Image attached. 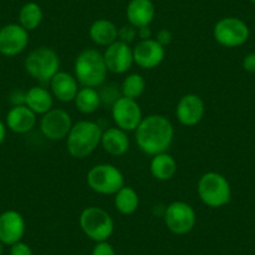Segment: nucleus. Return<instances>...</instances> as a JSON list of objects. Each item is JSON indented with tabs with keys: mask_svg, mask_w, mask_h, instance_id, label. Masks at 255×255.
Listing matches in <instances>:
<instances>
[{
	"mask_svg": "<svg viewBox=\"0 0 255 255\" xmlns=\"http://www.w3.org/2000/svg\"><path fill=\"white\" fill-rule=\"evenodd\" d=\"M136 36H138V29L134 28L130 24L122 26L119 31H118V40L123 41L125 44H129V45L135 40Z\"/></svg>",
	"mask_w": 255,
	"mask_h": 255,
	"instance_id": "nucleus-28",
	"label": "nucleus"
},
{
	"mask_svg": "<svg viewBox=\"0 0 255 255\" xmlns=\"http://www.w3.org/2000/svg\"><path fill=\"white\" fill-rule=\"evenodd\" d=\"M103 129L92 120H80L73 124L67 136V150L73 158L84 159L100 145Z\"/></svg>",
	"mask_w": 255,
	"mask_h": 255,
	"instance_id": "nucleus-3",
	"label": "nucleus"
},
{
	"mask_svg": "<svg viewBox=\"0 0 255 255\" xmlns=\"http://www.w3.org/2000/svg\"><path fill=\"white\" fill-rule=\"evenodd\" d=\"M5 125L15 134H26L36 125V114L25 104L14 105L5 117Z\"/></svg>",
	"mask_w": 255,
	"mask_h": 255,
	"instance_id": "nucleus-17",
	"label": "nucleus"
},
{
	"mask_svg": "<svg viewBox=\"0 0 255 255\" xmlns=\"http://www.w3.org/2000/svg\"><path fill=\"white\" fill-rule=\"evenodd\" d=\"M112 118L115 127L124 131H135L143 120V112L139 103L134 99L120 97L112 105Z\"/></svg>",
	"mask_w": 255,
	"mask_h": 255,
	"instance_id": "nucleus-11",
	"label": "nucleus"
},
{
	"mask_svg": "<svg viewBox=\"0 0 255 255\" xmlns=\"http://www.w3.org/2000/svg\"><path fill=\"white\" fill-rule=\"evenodd\" d=\"M107 64L103 53L97 49H84L78 54L74 61V77L82 87H103L108 78Z\"/></svg>",
	"mask_w": 255,
	"mask_h": 255,
	"instance_id": "nucleus-2",
	"label": "nucleus"
},
{
	"mask_svg": "<svg viewBox=\"0 0 255 255\" xmlns=\"http://www.w3.org/2000/svg\"><path fill=\"white\" fill-rule=\"evenodd\" d=\"M100 145L110 155L122 156L130 148V140L127 131L118 127H113L103 130Z\"/></svg>",
	"mask_w": 255,
	"mask_h": 255,
	"instance_id": "nucleus-20",
	"label": "nucleus"
},
{
	"mask_svg": "<svg viewBox=\"0 0 255 255\" xmlns=\"http://www.w3.org/2000/svg\"><path fill=\"white\" fill-rule=\"evenodd\" d=\"M39 127H40L41 134L49 140H63L72 130V115L67 110L53 108L41 117Z\"/></svg>",
	"mask_w": 255,
	"mask_h": 255,
	"instance_id": "nucleus-10",
	"label": "nucleus"
},
{
	"mask_svg": "<svg viewBox=\"0 0 255 255\" xmlns=\"http://www.w3.org/2000/svg\"><path fill=\"white\" fill-rule=\"evenodd\" d=\"M87 183L98 194L114 195L125 185V179L117 166L104 163L94 165L88 171Z\"/></svg>",
	"mask_w": 255,
	"mask_h": 255,
	"instance_id": "nucleus-7",
	"label": "nucleus"
},
{
	"mask_svg": "<svg viewBox=\"0 0 255 255\" xmlns=\"http://www.w3.org/2000/svg\"><path fill=\"white\" fill-rule=\"evenodd\" d=\"M75 107L83 114H93L102 105V98L95 88L82 87L74 99Z\"/></svg>",
	"mask_w": 255,
	"mask_h": 255,
	"instance_id": "nucleus-25",
	"label": "nucleus"
},
{
	"mask_svg": "<svg viewBox=\"0 0 255 255\" xmlns=\"http://www.w3.org/2000/svg\"><path fill=\"white\" fill-rule=\"evenodd\" d=\"M174 140V125L166 117L151 114L144 117L135 130V141L146 155L165 153Z\"/></svg>",
	"mask_w": 255,
	"mask_h": 255,
	"instance_id": "nucleus-1",
	"label": "nucleus"
},
{
	"mask_svg": "<svg viewBox=\"0 0 255 255\" xmlns=\"http://www.w3.org/2000/svg\"><path fill=\"white\" fill-rule=\"evenodd\" d=\"M176 171H178V163H176L175 158L168 151L156 154L151 158L150 174L156 180H170L174 178Z\"/></svg>",
	"mask_w": 255,
	"mask_h": 255,
	"instance_id": "nucleus-23",
	"label": "nucleus"
},
{
	"mask_svg": "<svg viewBox=\"0 0 255 255\" xmlns=\"http://www.w3.org/2000/svg\"><path fill=\"white\" fill-rule=\"evenodd\" d=\"M79 224L83 233L95 243L108 242L114 233L112 215L100 207H88L80 213Z\"/></svg>",
	"mask_w": 255,
	"mask_h": 255,
	"instance_id": "nucleus-6",
	"label": "nucleus"
},
{
	"mask_svg": "<svg viewBox=\"0 0 255 255\" xmlns=\"http://www.w3.org/2000/svg\"><path fill=\"white\" fill-rule=\"evenodd\" d=\"M25 105L36 115H44L53 109L54 97L46 88L35 85L25 93Z\"/></svg>",
	"mask_w": 255,
	"mask_h": 255,
	"instance_id": "nucleus-21",
	"label": "nucleus"
},
{
	"mask_svg": "<svg viewBox=\"0 0 255 255\" xmlns=\"http://www.w3.org/2000/svg\"><path fill=\"white\" fill-rule=\"evenodd\" d=\"M249 1H252L253 4H255V0H249Z\"/></svg>",
	"mask_w": 255,
	"mask_h": 255,
	"instance_id": "nucleus-36",
	"label": "nucleus"
},
{
	"mask_svg": "<svg viewBox=\"0 0 255 255\" xmlns=\"http://www.w3.org/2000/svg\"><path fill=\"white\" fill-rule=\"evenodd\" d=\"M25 72L40 83H49L60 69V59L54 49L39 46L34 49L24 61Z\"/></svg>",
	"mask_w": 255,
	"mask_h": 255,
	"instance_id": "nucleus-5",
	"label": "nucleus"
},
{
	"mask_svg": "<svg viewBox=\"0 0 255 255\" xmlns=\"http://www.w3.org/2000/svg\"><path fill=\"white\" fill-rule=\"evenodd\" d=\"M6 129H8V128H6L5 123L0 119V145L4 143V140H5L6 138Z\"/></svg>",
	"mask_w": 255,
	"mask_h": 255,
	"instance_id": "nucleus-34",
	"label": "nucleus"
},
{
	"mask_svg": "<svg viewBox=\"0 0 255 255\" xmlns=\"http://www.w3.org/2000/svg\"><path fill=\"white\" fill-rule=\"evenodd\" d=\"M41 21H43V10L39 4L29 1L21 6L20 11H19V24L25 30H35L40 26Z\"/></svg>",
	"mask_w": 255,
	"mask_h": 255,
	"instance_id": "nucleus-26",
	"label": "nucleus"
},
{
	"mask_svg": "<svg viewBox=\"0 0 255 255\" xmlns=\"http://www.w3.org/2000/svg\"><path fill=\"white\" fill-rule=\"evenodd\" d=\"M25 229V219L16 210H5L0 214V242L4 245L21 242Z\"/></svg>",
	"mask_w": 255,
	"mask_h": 255,
	"instance_id": "nucleus-16",
	"label": "nucleus"
},
{
	"mask_svg": "<svg viewBox=\"0 0 255 255\" xmlns=\"http://www.w3.org/2000/svg\"><path fill=\"white\" fill-rule=\"evenodd\" d=\"M49 84H50V92L53 97L63 103L74 102L80 89L79 83L74 75L67 72H60V70L51 78Z\"/></svg>",
	"mask_w": 255,
	"mask_h": 255,
	"instance_id": "nucleus-18",
	"label": "nucleus"
},
{
	"mask_svg": "<svg viewBox=\"0 0 255 255\" xmlns=\"http://www.w3.org/2000/svg\"><path fill=\"white\" fill-rule=\"evenodd\" d=\"M92 255H117V252L110 243L100 242L93 248Z\"/></svg>",
	"mask_w": 255,
	"mask_h": 255,
	"instance_id": "nucleus-29",
	"label": "nucleus"
},
{
	"mask_svg": "<svg viewBox=\"0 0 255 255\" xmlns=\"http://www.w3.org/2000/svg\"><path fill=\"white\" fill-rule=\"evenodd\" d=\"M10 255H34L33 250L26 243L18 242L10 245Z\"/></svg>",
	"mask_w": 255,
	"mask_h": 255,
	"instance_id": "nucleus-30",
	"label": "nucleus"
},
{
	"mask_svg": "<svg viewBox=\"0 0 255 255\" xmlns=\"http://www.w3.org/2000/svg\"><path fill=\"white\" fill-rule=\"evenodd\" d=\"M3 252H4V244L0 242V255H3Z\"/></svg>",
	"mask_w": 255,
	"mask_h": 255,
	"instance_id": "nucleus-35",
	"label": "nucleus"
},
{
	"mask_svg": "<svg viewBox=\"0 0 255 255\" xmlns=\"http://www.w3.org/2000/svg\"><path fill=\"white\" fill-rule=\"evenodd\" d=\"M153 33H151L150 28L149 26H143V28L138 29V36L140 38V40H146V39L153 38Z\"/></svg>",
	"mask_w": 255,
	"mask_h": 255,
	"instance_id": "nucleus-33",
	"label": "nucleus"
},
{
	"mask_svg": "<svg viewBox=\"0 0 255 255\" xmlns=\"http://www.w3.org/2000/svg\"><path fill=\"white\" fill-rule=\"evenodd\" d=\"M165 48L155 39L140 40L133 48L134 64L141 69H155L165 59Z\"/></svg>",
	"mask_w": 255,
	"mask_h": 255,
	"instance_id": "nucleus-14",
	"label": "nucleus"
},
{
	"mask_svg": "<svg viewBox=\"0 0 255 255\" xmlns=\"http://www.w3.org/2000/svg\"><path fill=\"white\" fill-rule=\"evenodd\" d=\"M250 35L249 26L242 19L227 16L215 23L213 36L215 41L225 48H238L248 41Z\"/></svg>",
	"mask_w": 255,
	"mask_h": 255,
	"instance_id": "nucleus-8",
	"label": "nucleus"
},
{
	"mask_svg": "<svg viewBox=\"0 0 255 255\" xmlns=\"http://www.w3.org/2000/svg\"><path fill=\"white\" fill-rule=\"evenodd\" d=\"M139 194L136 190L131 186L124 185L118 193L114 194V207L120 214L123 215H131L138 210Z\"/></svg>",
	"mask_w": 255,
	"mask_h": 255,
	"instance_id": "nucleus-24",
	"label": "nucleus"
},
{
	"mask_svg": "<svg viewBox=\"0 0 255 255\" xmlns=\"http://www.w3.org/2000/svg\"><path fill=\"white\" fill-rule=\"evenodd\" d=\"M118 26L108 19H98L90 25L89 35L93 43L99 46H109L118 40Z\"/></svg>",
	"mask_w": 255,
	"mask_h": 255,
	"instance_id": "nucleus-22",
	"label": "nucleus"
},
{
	"mask_svg": "<svg viewBox=\"0 0 255 255\" xmlns=\"http://www.w3.org/2000/svg\"><path fill=\"white\" fill-rule=\"evenodd\" d=\"M103 56L108 70L113 74H125L130 70L134 64L133 48L120 40L107 46Z\"/></svg>",
	"mask_w": 255,
	"mask_h": 255,
	"instance_id": "nucleus-13",
	"label": "nucleus"
},
{
	"mask_svg": "<svg viewBox=\"0 0 255 255\" xmlns=\"http://www.w3.org/2000/svg\"><path fill=\"white\" fill-rule=\"evenodd\" d=\"M165 227L175 235H185L194 229L197 213L194 208L185 202H173L165 208L163 215Z\"/></svg>",
	"mask_w": 255,
	"mask_h": 255,
	"instance_id": "nucleus-9",
	"label": "nucleus"
},
{
	"mask_svg": "<svg viewBox=\"0 0 255 255\" xmlns=\"http://www.w3.org/2000/svg\"><path fill=\"white\" fill-rule=\"evenodd\" d=\"M155 40L158 41L159 44H161L164 48H166V46L173 41V34H171V31L168 30V29H160V30L156 33Z\"/></svg>",
	"mask_w": 255,
	"mask_h": 255,
	"instance_id": "nucleus-31",
	"label": "nucleus"
},
{
	"mask_svg": "<svg viewBox=\"0 0 255 255\" xmlns=\"http://www.w3.org/2000/svg\"><path fill=\"white\" fill-rule=\"evenodd\" d=\"M29 44V31L19 23L6 24L0 28V54L4 56H16L23 53Z\"/></svg>",
	"mask_w": 255,
	"mask_h": 255,
	"instance_id": "nucleus-12",
	"label": "nucleus"
},
{
	"mask_svg": "<svg viewBox=\"0 0 255 255\" xmlns=\"http://www.w3.org/2000/svg\"><path fill=\"white\" fill-rule=\"evenodd\" d=\"M155 16V6L151 0H130L127 6V19L130 25L139 29L149 26Z\"/></svg>",
	"mask_w": 255,
	"mask_h": 255,
	"instance_id": "nucleus-19",
	"label": "nucleus"
},
{
	"mask_svg": "<svg viewBox=\"0 0 255 255\" xmlns=\"http://www.w3.org/2000/svg\"><path fill=\"white\" fill-rule=\"evenodd\" d=\"M146 89V82L144 77L138 73H133L124 78L120 87L122 97L129 98V99L138 100L144 94Z\"/></svg>",
	"mask_w": 255,
	"mask_h": 255,
	"instance_id": "nucleus-27",
	"label": "nucleus"
},
{
	"mask_svg": "<svg viewBox=\"0 0 255 255\" xmlns=\"http://www.w3.org/2000/svg\"><path fill=\"white\" fill-rule=\"evenodd\" d=\"M243 68L249 73H255V53H250L243 59Z\"/></svg>",
	"mask_w": 255,
	"mask_h": 255,
	"instance_id": "nucleus-32",
	"label": "nucleus"
},
{
	"mask_svg": "<svg viewBox=\"0 0 255 255\" xmlns=\"http://www.w3.org/2000/svg\"><path fill=\"white\" fill-rule=\"evenodd\" d=\"M197 191L203 204L213 209L224 207L232 199L230 183L223 174L217 171L203 174L198 180Z\"/></svg>",
	"mask_w": 255,
	"mask_h": 255,
	"instance_id": "nucleus-4",
	"label": "nucleus"
},
{
	"mask_svg": "<svg viewBox=\"0 0 255 255\" xmlns=\"http://www.w3.org/2000/svg\"><path fill=\"white\" fill-rule=\"evenodd\" d=\"M205 114V103L198 94H185L179 99L175 115L184 127H195L203 120Z\"/></svg>",
	"mask_w": 255,
	"mask_h": 255,
	"instance_id": "nucleus-15",
	"label": "nucleus"
}]
</instances>
